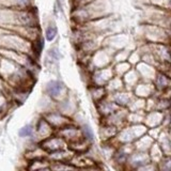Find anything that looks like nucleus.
Instances as JSON below:
<instances>
[{"label": "nucleus", "instance_id": "obj_5", "mask_svg": "<svg viewBox=\"0 0 171 171\" xmlns=\"http://www.w3.org/2000/svg\"><path fill=\"white\" fill-rule=\"evenodd\" d=\"M35 46H37V53H40V51L42 50L43 46H44V42L42 41V40H39L37 43H35Z\"/></svg>", "mask_w": 171, "mask_h": 171}, {"label": "nucleus", "instance_id": "obj_1", "mask_svg": "<svg viewBox=\"0 0 171 171\" xmlns=\"http://www.w3.org/2000/svg\"><path fill=\"white\" fill-rule=\"evenodd\" d=\"M62 89V86L59 82H51L47 86V91L51 96H57Z\"/></svg>", "mask_w": 171, "mask_h": 171}, {"label": "nucleus", "instance_id": "obj_3", "mask_svg": "<svg viewBox=\"0 0 171 171\" xmlns=\"http://www.w3.org/2000/svg\"><path fill=\"white\" fill-rule=\"evenodd\" d=\"M31 133H32V128H31L30 125H26L25 127H22L21 130H19V135L22 137H26V136H30Z\"/></svg>", "mask_w": 171, "mask_h": 171}, {"label": "nucleus", "instance_id": "obj_4", "mask_svg": "<svg viewBox=\"0 0 171 171\" xmlns=\"http://www.w3.org/2000/svg\"><path fill=\"white\" fill-rule=\"evenodd\" d=\"M84 130H85L86 137H88V139H90V140H92V139H93V133H92L91 128H90L89 126H85Z\"/></svg>", "mask_w": 171, "mask_h": 171}, {"label": "nucleus", "instance_id": "obj_2", "mask_svg": "<svg viewBox=\"0 0 171 171\" xmlns=\"http://www.w3.org/2000/svg\"><path fill=\"white\" fill-rule=\"evenodd\" d=\"M56 34H57V28L55 26H50L47 28L46 30V38L48 41H51V40L55 39Z\"/></svg>", "mask_w": 171, "mask_h": 171}]
</instances>
